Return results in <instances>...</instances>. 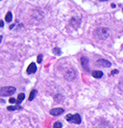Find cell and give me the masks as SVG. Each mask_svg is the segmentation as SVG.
<instances>
[{
  "label": "cell",
  "instance_id": "cell-1",
  "mask_svg": "<svg viewBox=\"0 0 123 128\" xmlns=\"http://www.w3.org/2000/svg\"><path fill=\"white\" fill-rule=\"evenodd\" d=\"M93 34L94 36L98 38V39L104 40L108 36V29L105 28V27H98L94 31Z\"/></svg>",
  "mask_w": 123,
  "mask_h": 128
},
{
  "label": "cell",
  "instance_id": "cell-2",
  "mask_svg": "<svg viewBox=\"0 0 123 128\" xmlns=\"http://www.w3.org/2000/svg\"><path fill=\"white\" fill-rule=\"evenodd\" d=\"M16 93V88L13 86H5L0 88V96H8Z\"/></svg>",
  "mask_w": 123,
  "mask_h": 128
},
{
  "label": "cell",
  "instance_id": "cell-3",
  "mask_svg": "<svg viewBox=\"0 0 123 128\" xmlns=\"http://www.w3.org/2000/svg\"><path fill=\"white\" fill-rule=\"evenodd\" d=\"M65 78H66V80H69V81H71V80L76 78V72H75V70H73V69L69 70L65 74Z\"/></svg>",
  "mask_w": 123,
  "mask_h": 128
},
{
  "label": "cell",
  "instance_id": "cell-4",
  "mask_svg": "<svg viewBox=\"0 0 123 128\" xmlns=\"http://www.w3.org/2000/svg\"><path fill=\"white\" fill-rule=\"evenodd\" d=\"M80 22H81V20H80L79 17L75 16V17H72L71 19H70V25L74 28H78L79 26V25H80Z\"/></svg>",
  "mask_w": 123,
  "mask_h": 128
},
{
  "label": "cell",
  "instance_id": "cell-5",
  "mask_svg": "<svg viewBox=\"0 0 123 128\" xmlns=\"http://www.w3.org/2000/svg\"><path fill=\"white\" fill-rule=\"evenodd\" d=\"M97 64H98V66H103V67H109L111 66L110 62L107 61V60H105V59H98V61H97Z\"/></svg>",
  "mask_w": 123,
  "mask_h": 128
},
{
  "label": "cell",
  "instance_id": "cell-6",
  "mask_svg": "<svg viewBox=\"0 0 123 128\" xmlns=\"http://www.w3.org/2000/svg\"><path fill=\"white\" fill-rule=\"evenodd\" d=\"M50 114L52 116H60L61 114L64 113V109L63 108H53L52 110H50Z\"/></svg>",
  "mask_w": 123,
  "mask_h": 128
},
{
  "label": "cell",
  "instance_id": "cell-7",
  "mask_svg": "<svg viewBox=\"0 0 123 128\" xmlns=\"http://www.w3.org/2000/svg\"><path fill=\"white\" fill-rule=\"evenodd\" d=\"M81 64H82V67L84 68V70H86V71H89V59L87 58V57H81Z\"/></svg>",
  "mask_w": 123,
  "mask_h": 128
},
{
  "label": "cell",
  "instance_id": "cell-8",
  "mask_svg": "<svg viewBox=\"0 0 123 128\" xmlns=\"http://www.w3.org/2000/svg\"><path fill=\"white\" fill-rule=\"evenodd\" d=\"M36 71H37V66H36L35 63H31V64L28 66V67L27 68V73L28 74H33V73H35Z\"/></svg>",
  "mask_w": 123,
  "mask_h": 128
},
{
  "label": "cell",
  "instance_id": "cell-9",
  "mask_svg": "<svg viewBox=\"0 0 123 128\" xmlns=\"http://www.w3.org/2000/svg\"><path fill=\"white\" fill-rule=\"evenodd\" d=\"M70 122H72V123H75V124H80L81 123V117H80V116H79V114H72V119Z\"/></svg>",
  "mask_w": 123,
  "mask_h": 128
},
{
  "label": "cell",
  "instance_id": "cell-10",
  "mask_svg": "<svg viewBox=\"0 0 123 128\" xmlns=\"http://www.w3.org/2000/svg\"><path fill=\"white\" fill-rule=\"evenodd\" d=\"M92 76L95 77V78H101L103 76V73L101 71H93L92 72Z\"/></svg>",
  "mask_w": 123,
  "mask_h": 128
},
{
  "label": "cell",
  "instance_id": "cell-11",
  "mask_svg": "<svg viewBox=\"0 0 123 128\" xmlns=\"http://www.w3.org/2000/svg\"><path fill=\"white\" fill-rule=\"evenodd\" d=\"M97 128H110V126H109V124H108L107 122H101V123H99L97 126Z\"/></svg>",
  "mask_w": 123,
  "mask_h": 128
},
{
  "label": "cell",
  "instance_id": "cell-12",
  "mask_svg": "<svg viewBox=\"0 0 123 128\" xmlns=\"http://www.w3.org/2000/svg\"><path fill=\"white\" fill-rule=\"evenodd\" d=\"M5 19H6V21H7L8 23L11 22V21H12V19H13L12 13H11V12H8V13H7V15H6V16H5Z\"/></svg>",
  "mask_w": 123,
  "mask_h": 128
},
{
  "label": "cell",
  "instance_id": "cell-13",
  "mask_svg": "<svg viewBox=\"0 0 123 128\" xmlns=\"http://www.w3.org/2000/svg\"><path fill=\"white\" fill-rule=\"evenodd\" d=\"M25 99V94H23V93H20L19 94H18V96H17V104H20L21 102L23 101Z\"/></svg>",
  "mask_w": 123,
  "mask_h": 128
},
{
  "label": "cell",
  "instance_id": "cell-14",
  "mask_svg": "<svg viewBox=\"0 0 123 128\" xmlns=\"http://www.w3.org/2000/svg\"><path fill=\"white\" fill-rule=\"evenodd\" d=\"M37 90H32L31 91V93H30V94H29V97H28V100L29 101H32L33 99L35 98V96H36V94H37Z\"/></svg>",
  "mask_w": 123,
  "mask_h": 128
},
{
  "label": "cell",
  "instance_id": "cell-15",
  "mask_svg": "<svg viewBox=\"0 0 123 128\" xmlns=\"http://www.w3.org/2000/svg\"><path fill=\"white\" fill-rule=\"evenodd\" d=\"M22 107L19 106H8V111H15V110H18V109H21Z\"/></svg>",
  "mask_w": 123,
  "mask_h": 128
},
{
  "label": "cell",
  "instance_id": "cell-16",
  "mask_svg": "<svg viewBox=\"0 0 123 128\" xmlns=\"http://www.w3.org/2000/svg\"><path fill=\"white\" fill-rule=\"evenodd\" d=\"M53 53H54L55 54H57V56H60V54H61V51H60V49L57 48V47H56V48L53 49Z\"/></svg>",
  "mask_w": 123,
  "mask_h": 128
},
{
  "label": "cell",
  "instance_id": "cell-17",
  "mask_svg": "<svg viewBox=\"0 0 123 128\" xmlns=\"http://www.w3.org/2000/svg\"><path fill=\"white\" fill-rule=\"evenodd\" d=\"M61 127H62V123H61V122L57 121V122H56V123L54 124V128H61Z\"/></svg>",
  "mask_w": 123,
  "mask_h": 128
},
{
  "label": "cell",
  "instance_id": "cell-18",
  "mask_svg": "<svg viewBox=\"0 0 123 128\" xmlns=\"http://www.w3.org/2000/svg\"><path fill=\"white\" fill-rule=\"evenodd\" d=\"M72 119V114H67L66 116V120L67 121H69V122H70Z\"/></svg>",
  "mask_w": 123,
  "mask_h": 128
},
{
  "label": "cell",
  "instance_id": "cell-19",
  "mask_svg": "<svg viewBox=\"0 0 123 128\" xmlns=\"http://www.w3.org/2000/svg\"><path fill=\"white\" fill-rule=\"evenodd\" d=\"M37 63H38V64H40V63H41L42 62V54H39V56H37Z\"/></svg>",
  "mask_w": 123,
  "mask_h": 128
},
{
  "label": "cell",
  "instance_id": "cell-20",
  "mask_svg": "<svg viewBox=\"0 0 123 128\" xmlns=\"http://www.w3.org/2000/svg\"><path fill=\"white\" fill-rule=\"evenodd\" d=\"M9 103H11V104L16 103V100H15L14 98H10V99H9Z\"/></svg>",
  "mask_w": 123,
  "mask_h": 128
},
{
  "label": "cell",
  "instance_id": "cell-21",
  "mask_svg": "<svg viewBox=\"0 0 123 128\" xmlns=\"http://www.w3.org/2000/svg\"><path fill=\"white\" fill-rule=\"evenodd\" d=\"M4 26V21L3 20H0V28H2Z\"/></svg>",
  "mask_w": 123,
  "mask_h": 128
},
{
  "label": "cell",
  "instance_id": "cell-22",
  "mask_svg": "<svg viewBox=\"0 0 123 128\" xmlns=\"http://www.w3.org/2000/svg\"><path fill=\"white\" fill-rule=\"evenodd\" d=\"M118 70H113V71H112V73H111V74H118Z\"/></svg>",
  "mask_w": 123,
  "mask_h": 128
},
{
  "label": "cell",
  "instance_id": "cell-23",
  "mask_svg": "<svg viewBox=\"0 0 123 128\" xmlns=\"http://www.w3.org/2000/svg\"><path fill=\"white\" fill-rule=\"evenodd\" d=\"M2 38H3V36H0V43H1V41H2Z\"/></svg>",
  "mask_w": 123,
  "mask_h": 128
},
{
  "label": "cell",
  "instance_id": "cell-24",
  "mask_svg": "<svg viewBox=\"0 0 123 128\" xmlns=\"http://www.w3.org/2000/svg\"><path fill=\"white\" fill-rule=\"evenodd\" d=\"M101 2H104V1H108V0H100Z\"/></svg>",
  "mask_w": 123,
  "mask_h": 128
},
{
  "label": "cell",
  "instance_id": "cell-25",
  "mask_svg": "<svg viewBox=\"0 0 123 128\" xmlns=\"http://www.w3.org/2000/svg\"><path fill=\"white\" fill-rule=\"evenodd\" d=\"M122 11H123V9H122Z\"/></svg>",
  "mask_w": 123,
  "mask_h": 128
}]
</instances>
